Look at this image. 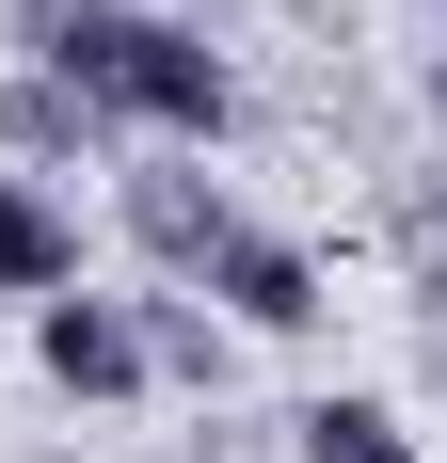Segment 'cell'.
<instances>
[{
  "label": "cell",
  "mask_w": 447,
  "mask_h": 463,
  "mask_svg": "<svg viewBox=\"0 0 447 463\" xmlns=\"http://www.w3.org/2000/svg\"><path fill=\"white\" fill-rule=\"evenodd\" d=\"M33 64L81 96L96 128H160V144H224L240 128V80L192 16H144V0H48Z\"/></svg>",
  "instance_id": "cell-1"
},
{
  "label": "cell",
  "mask_w": 447,
  "mask_h": 463,
  "mask_svg": "<svg viewBox=\"0 0 447 463\" xmlns=\"http://www.w3.org/2000/svg\"><path fill=\"white\" fill-rule=\"evenodd\" d=\"M192 304H224V335H319L336 320V288L288 224H224V256L192 272Z\"/></svg>",
  "instance_id": "cell-2"
},
{
  "label": "cell",
  "mask_w": 447,
  "mask_h": 463,
  "mask_svg": "<svg viewBox=\"0 0 447 463\" xmlns=\"http://www.w3.org/2000/svg\"><path fill=\"white\" fill-rule=\"evenodd\" d=\"M33 368L64 383V400H144V335H128V304L48 288V304H33Z\"/></svg>",
  "instance_id": "cell-3"
},
{
  "label": "cell",
  "mask_w": 447,
  "mask_h": 463,
  "mask_svg": "<svg viewBox=\"0 0 447 463\" xmlns=\"http://www.w3.org/2000/svg\"><path fill=\"white\" fill-rule=\"evenodd\" d=\"M224 224H240V208H224V176H192V160H144V176H128V240H144L176 288L224 256Z\"/></svg>",
  "instance_id": "cell-4"
},
{
  "label": "cell",
  "mask_w": 447,
  "mask_h": 463,
  "mask_svg": "<svg viewBox=\"0 0 447 463\" xmlns=\"http://www.w3.org/2000/svg\"><path fill=\"white\" fill-rule=\"evenodd\" d=\"M48 288H81V224L33 176H0V304H48Z\"/></svg>",
  "instance_id": "cell-5"
},
{
  "label": "cell",
  "mask_w": 447,
  "mask_h": 463,
  "mask_svg": "<svg viewBox=\"0 0 447 463\" xmlns=\"http://www.w3.org/2000/svg\"><path fill=\"white\" fill-rule=\"evenodd\" d=\"M128 335H144V383H224V368H240V335H224V304H192V288L128 304Z\"/></svg>",
  "instance_id": "cell-6"
},
{
  "label": "cell",
  "mask_w": 447,
  "mask_h": 463,
  "mask_svg": "<svg viewBox=\"0 0 447 463\" xmlns=\"http://www.w3.org/2000/svg\"><path fill=\"white\" fill-rule=\"evenodd\" d=\"M288 448H304V463H432V448L400 431V400H304Z\"/></svg>",
  "instance_id": "cell-7"
},
{
  "label": "cell",
  "mask_w": 447,
  "mask_h": 463,
  "mask_svg": "<svg viewBox=\"0 0 447 463\" xmlns=\"http://www.w3.org/2000/svg\"><path fill=\"white\" fill-rule=\"evenodd\" d=\"M0 144H33V160H81V144H96V112L48 80V64H16V80H0Z\"/></svg>",
  "instance_id": "cell-8"
},
{
  "label": "cell",
  "mask_w": 447,
  "mask_h": 463,
  "mask_svg": "<svg viewBox=\"0 0 447 463\" xmlns=\"http://www.w3.org/2000/svg\"><path fill=\"white\" fill-rule=\"evenodd\" d=\"M415 112H432V128H447V48H432V64H415Z\"/></svg>",
  "instance_id": "cell-9"
}]
</instances>
